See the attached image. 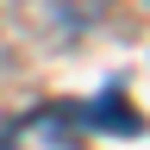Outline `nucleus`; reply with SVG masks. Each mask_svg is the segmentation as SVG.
I'll return each mask as SVG.
<instances>
[{"instance_id":"obj_1","label":"nucleus","mask_w":150,"mask_h":150,"mask_svg":"<svg viewBox=\"0 0 150 150\" xmlns=\"http://www.w3.org/2000/svg\"><path fill=\"white\" fill-rule=\"evenodd\" d=\"M0 150H81V112L69 106H38L0 131Z\"/></svg>"}]
</instances>
